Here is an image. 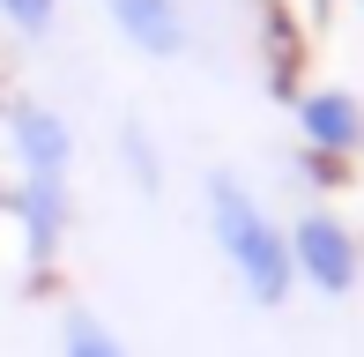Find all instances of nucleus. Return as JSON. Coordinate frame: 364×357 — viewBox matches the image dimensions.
<instances>
[{
    "label": "nucleus",
    "mask_w": 364,
    "mask_h": 357,
    "mask_svg": "<svg viewBox=\"0 0 364 357\" xmlns=\"http://www.w3.org/2000/svg\"><path fill=\"white\" fill-rule=\"evenodd\" d=\"M53 15H60V0H0V23H8V30H23V38L53 30Z\"/></svg>",
    "instance_id": "8"
},
{
    "label": "nucleus",
    "mask_w": 364,
    "mask_h": 357,
    "mask_svg": "<svg viewBox=\"0 0 364 357\" xmlns=\"http://www.w3.org/2000/svg\"><path fill=\"white\" fill-rule=\"evenodd\" d=\"M305 171L320 178V186H342V178H350V156H312L305 149Z\"/></svg>",
    "instance_id": "10"
},
{
    "label": "nucleus",
    "mask_w": 364,
    "mask_h": 357,
    "mask_svg": "<svg viewBox=\"0 0 364 357\" xmlns=\"http://www.w3.org/2000/svg\"><path fill=\"white\" fill-rule=\"evenodd\" d=\"M297 134L312 156H357L364 149V105L350 90H305L297 97Z\"/></svg>",
    "instance_id": "5"
},
{
    "label": "nucleus",
    "mask_w": 364,
    "mask_h": 357,
    "mask_svg": "<svg viewBox=\"0 0 364 357\" xmlns=\"http://www.w3.org/2000/svg\"><path fill=\"white\" fill-rule=\"evenodd\" d=\"M127 164H134V178H141V186H149V193H156V186H164V164H156V142H149V134H141V127H127Z\"/></svg>",
    "instance_id": "9"
},
{
    "label": "nucleus",
    "mask_w": 364,
    "mask_h": 357,
    "mask_svg": "<svg viewBox=\"0 0 364 357\" xmlns=\"http://www.w3.org/2000/svg\"><path fill=\"white\" fill-rule=\"evenodd\" d=\"M60 357H127V343L105 328V320L75 313V320H68V343H60Z\"/></svg>",
    "instance_id": "7"
},
{
    "label": "nucleus",
    "mask_w": 364,
    "mask_h": 357,
    "mask_svg": "<svg viewBox=\"0 0 364 357\" xmlns=\"http://www.w3.org/2000/svg\"><path fill=\"white\" fill-rule=\"evenodd\" d=\"M208 231H216L223 261H230V275L245 283V298H253V305H283L290 290H297L283 223H275V216H268V208H260L230 171L208 178Z\"/></svg>",
    "instance_id": "1"
},
{
    "label": "nucleus",
    "mask_w": 364,
    "mask_h": 357,
    "mask_svg": "<svg viewBox=\"0 0 364 357\" xmlns=\"http://www.w3.org/2000/svg\"><path fill=\"white\" fill-rule=\"evenodd\" d=\"M283 238H290V268H297V283L327 290V298L357 290V275H364V238H357L342 216L305 208L297 223H283Z\"/></svg>",
    "instance_id": "2"
},
{
    "label": "nucleus",
    "mask_w": 364,
    "mask_h": 357,
    "mask_svg": "<svg viewBox=\"0 0 364 357\" xmlns=\"http://www.w3.org/2000/svg\"><path fill=\"white\" fill-rule=\"evenodd\" d=\"M8 149H15V178H75V127L53 105H8Z\"/></svg>",
    "instance_id": "3"
},
{
    "label": "nucleus",
    "mask_w": 364,
    "mask_h": 357,
    "mask_svg": "<svg viewBox=\"0 0 364 357\" xmlns=\"http://www.w3.org/2000/svg\"><path fill=\"white\" fill-rule=\"evenodd\" d=\"M8 208H15V231H23V253L38 268L75 238V178H15Z\"/></svg>",
    "instance_id": "4"
},
{
    "label": "nucleus",
    "mask_w": 364,
    "mask_h": 357,
    "mask_svg": "<svg viewBox=\"0 0 364 357\" xmlns=\"http://www.w3.org/2000/svg\"><path fill=\"white\" fill-rule=\"evenodd\" d=\"M105 15L149 60H178L186 53V8H178V0H105Z\"/></svg>",
    "instance_id": "6"
}]
</instances>
